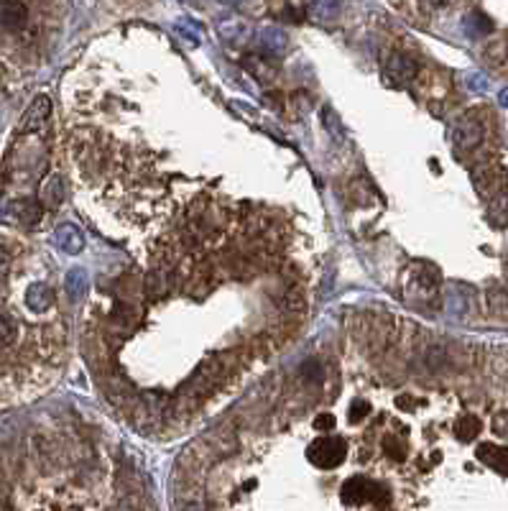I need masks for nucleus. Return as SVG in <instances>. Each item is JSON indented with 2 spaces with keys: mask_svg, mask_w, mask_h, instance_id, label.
<instances>
[{
  "mask_svg": "<svg viewBox=\"0 0 508 511\" xmlns=\"http://www.w3.org/2000/svg\"><path fill=\"white\" fill-rule=\"evenodd\" d=\"M243 64H245V70H248L255 79H260V82H273L276 75H279L276 64L268 62V57H245Z\"/></svg>",
  "mask_w": 508,
  "mask_h": 511,
  "instance_id": "nucleus-14",
  "label": "nucleus"
},
{
  "mask_svg": "<svg viewBox=\"0 0 508 511\" xmlns=\"http://www.w3.org/2000/svg\"><path fill=\"white\" fill-rule=\"evenodd\" d=\"M381 445H383V453H386L388 458H394V460H404V458H407V447L401 445L399 434H386Z\"/></svg>",
  "mask_w": 508,
  "mask_h": 511,
  "instance_id": "nucleus-22",
  "label": "nucleus"
},
{
  "mask_svg": "<svg viewBox=\"0 0 508 511\" xmlns=\"http://www.w3.org/2000/svg\"><path fill=\"white\" fill-rule=\"evenodd\" d=\"M475 458L480 460L483 466L501 473V476H508V447L493 445V442H483V445L477 447Z\"/></svg>",
  "mask_w": 508,
  "mask_h": 511,
  "instance_id": "nucleus-11",
  "label": "nucleus"
},
{
  "mask_svg": "<svg viewBox=\"0 0 508 511\" xmlns=\"http://www.w3.org/2000/svg\"><path fill=\"white\" fill-rule=\"evenodd\" d=\"M485 128L480 121H475L473 115H465L458 126L452 128V143L460 148V151H473L483 143Z\"/></svg>",
  "mask_w": 508,
  "mask_h": 511,
  "instance_id": "nucleus-5",
  "label": "nucleus"
},
{
  "mask_svg": "<svg viewBox=\"0 0 508 511\" xmlns=\"http://www.w3.org/2000/svg\"><path fill=\"white\" fill-rule=\"evenodd\" d=\"M64 199V182L62 177H49L44 182V187H41V202L46 204V207H57V204H62Z\"/></svg>",
  "mask_w": 508,
  "mask_h": 511,
  "instance_id": "nucleus-16",
  "label": "nucleus"
},
{
  "mask_svg": "<svg viewBox=\"0 0 508 511\" xmlns=\"http://www.w3.org/2000/svg\"><path fill=\"white\" fill-rule=\"evenodd\" d=\"M89 287V279L87 274H84V268H72L70 274H67V279H64V289H67V294H70L72 300H79L84 292H87Z\"/></svg>",
  "mask_w": 508,
  "mask_h": 511,
  "instance_id": "nucleus-19",
  "label": "nucleus"
},
{
  "mask_svg": "<svg viewBox=\"0 0 508 511\" xmlns=\"http://www.w3.org/2000/svg\"><path fill=\"white\" fill-rule=\"evenodd\" d=\"M483 57H485V62L493 64V67H501L508 57V41L506 38H496V41H490V44L485 46Z\"/></svg>",
  "mask_w": 508,
  "mask_h": 511,
  "instance_id": "nucleus-21",
  "label": "nucleus"
},
{
  "mask_svg": "<svg viewBox=\"0 0 508 511\" xmlns=\"http://www.w3.org/2000/svg\"><path fill=\"white\" fill-rule=\"evenodd\" d=\"M368 412H370V404L368 402H353L348 419L353 422V424H358L360 419H365V417H368Z\"/></svg>",
  "mask_w": 508,
  "mask_h": 511,
  "instance_id": "nucleus-26",
  "label": "nucleus"
},
{
  "mask_svg": "<svg viewBox=\"0 0 508 511\" xmlns=\"http://www.w3.org/2000/svg\"><path fill=\"white\" fill-rule=\"evenodd\" d=\"M473 182H475L477 192L488 197V194H496L498 189L506 182V169L498 164H477L473 169Z\"/></svg>",
  "mask_w": 508,
  "mask_h": 511,
  "instance_id": "nucleus-7",
  "label": "nucleus"
},
{
  "mask_svg": "<svg viewBox=\"0 0 508 511\" xmlns=\"http://www.w3.org/2000/svg\"><path fill=\"white\" fill-rule=\"evenodd\" d=\"M383 72H386L388 79H394V82H412L414 77H416V72H419V67H416V62L414 59H409L407 54H388L386 57V64H383Z\"/></svg>",
  "mask_w": 508,
  "mask_h": 511,
  "instance_id": "nucleus-8",
  "label": "nucleus"
},
{
  "mask_svg": "<svg viewBox=\"0 0 508 511\" xmlns=\"http://www.w3.org/2000/svg\"><path fill=\"white\" fill-rule=\"evenodd\" d=\"M348 455V445L340 437H319L309 445L307 450V458L314 468H322V471H332L345 460Z\"/></svg>",
  "mask_w": 508,
  "mask_h": 511,
  "instance_id": "nucleus-2",
  "label": "nucleus"
},
{
  "mask_svg": "<svg viewBox=\"0 0 508 511\" xmlns=\"http://www.w3.org/2000/svg\"><path fill=\"white\" fill-rule=\"evenodd\" d=\"M480 429H483V422H480V417L477 414H463L458 419V424H455V432H458V437L463 442L475 440Z\"/></svg>",
  "mask_w": 508,
  "mask_h": 511,
  "instance_id": "nucleus-20",
  "label": "nucleus"
},
{
  "mask_svg": "<svg viewBox=\"0 0 508 511\" xmlns=\"http://www.w3.org/2000/svg\"><path fill=\"white\" fill-rule=\"evenodd\" d=\"M49 115H51V100L44 95L36 97V100L28 105V110L23 113V118H21L18 133H33V131H38V128L49 121Z\"/></svg>",
  "mask_w": 508,
  "mask_h": 511,
  "instance_id": "nucleus-9",
  "label": "nucleus"
},
{
  "mask_svg": "<svg viewBox=\"0 0 508 511\" xmlns=\"http://www.w3.org/2000/svg\"><path fill=\"white\" fill-rule=\"evenodd\" d=\"M255 44H258V51L268 59H279L286 54L289 49V38L286 33L281 31L279 26H263L258 33H255Z\"/></svg>",
  "mask_w": 508,
  "mask_h": 511,
  "instance_id": "nucleus-6",
  "label": "nucleus"
},
{
  "mask_svg": "<svg viewBox=\"0 0 508 511\" xmlns=\"http://www.w3.org/2000/svg\"><path fill=\"white\" fill-rule=\"evenodd\" d=\"M26 304L31 307L36 314H44L49 312L51 307L57 304V297H54V289L44 281H33L26 287Z\"/></svg>",
  "mask_w": 508,
  "mask_h": 511,
  "instance_id": "nucleus-10",
  "label": "nucleus"
},
{
  "mask_svg": "<svg viewBox=\"0 0 508 511\" xmlns=\"http://www.w3.org/2000/svg\"><path fill=\"white\" fill-rule=\"evenodd\" d=\"M470 21L473 26H468V31H470L473 36H483V33L490 31V21L485 18V16H480V13H473Z\"/></svg>",
  "mask_w": 508,
  "mask_h": 511,
  "instance_id": "nucleus-25",
  "label": "nucleus"
},
{
  "mask_svg": "<svg viewBox=\"0 0 508 511\" xmlns=\"http://www.w3.org/2000/svg\"><path fill=\"white\" fill-rule=\"evenodd\" d=\"M28 6L21 0H0V33L18 36L28 28Z\"/></svg>",
  "mask_w": 508,
  "mask_h": 511,
  "instance_id": "nucleus-3",
  "label": "nucleus"
},
{
  "mask_svg": "<svg viewBox=\"0 0 508 511\" xmlns=\"http://www.w3.org/2000/svg\"><path fill=\"white\" fill-rule=\"evenodd\" d=\"M340 498H343L345 506H375V509H388L391 506V498L383 491L381 485L373 483V480L363 478V476H353L343 483L340 488Z\"/></svg>",
  "mask_w": 508,
  "mask_h": 511,
  "instance_id": "nucleus-1",
  "label": "nucleus"
},
{
  "mask_svg": "<svg viewBox=\"0 0 508 511\" xmlns=\"http://www.w3.org/2000/svg\"><path fill=\"white\" fill-rule=\"evenodd\" d=\"M468 87L470 89H483L485 87V77L483 75H468Z\"/></svg>",
  "mask_w": 508,
  "mask_h": 511,
  "instance_id": "nucleus-28",
  "label": "nucleus"
},
{
  "mask_svg": "<svg viewBox=\"0 0 508 511\" xmlns=\"http://www.w3.org/2000/svg\"><path fill=\"white\" fill-rule=\"evenodd\" d=\"M501 105H506V108H508V89H503V92H501Z\"/></svg>",
  "mask_w": 508,
  "mask_h": 511,
  "instance_id": "nucleus-29",
  "label": "nucleus"
},
{
  "mask_svg": "<svg viewBox=\"0 0 508 511\" xmlns=\"http://www.w3.org/2000/svg\"><path fill=\"white\" fill-rule=\"evenodd\" d=\"M394 338V317L388 312H375L368 317V330H365V340H368L370 353H383Z\"/></svg>",
  "mask_w": 508,
  "mask_h": 511,
  "instance_id": "nucleus-4",
  "label": "nucleus"
},
{
  "mask_svg": "<svg viewBox=\"0 0 508 511\" xmlns=\"http://www.w3.org/2000/svg\"><path fill=\"white\" fill-rule=\"evenodd\" d=\"M332 427H335V417L332 414H319L314 419V429H319V432H330Z\"/></svg>",
  "mask_w": 508,
  "mask_h": 511,
  "instance_id": "nucleus-27",
  "label": "nucleus"
},
{
  "mask_svg": "<svg viewBox=\"0 0 508 511\" xmlns=\"http://www.w3.org/2000/svg\"><path fill=\"white\" fill-rule=\"evenodd\" d=\"M488 220L493 228H508V192L493 197L488 207Z\"/></svg>",
  "mask_w": 508,
  "mask_h": 511,
  "instance_id": "nucleus-17",
  "label": "nucleus"
},
{
  "mask_svg": "<svg viewBox=\"0 0 508 511\" xmlns=\"http://www.w3.org/2000/svg\"><path fill=\"white\" fill-rule=\"evenodd\" d=\"M350 202L353 204L373 202V189H370L365 182H353V185H350Z\"/></svg>",
  "mask_w": 508,
  "mask_h": 511,
  "instance_id": "nucleus-23",
  "label": "nucleus"
},
{
  "mask_svg": "<svg viewBox=\"0 0 508 511\" xmlns=\"http://www.w3.org/2000/svg\"><path fill=\"white\" fill-rule=\"evenodd\" d=\"M279 304H281V309L289 312V314H302L307 309V300H304V294H302V289L299 287L286 289V292L281 294Z\"/></svg>",
  "mask_w": 508,
  "mask_h": 511,
  "instance_id": "nucleus-18",
  "label": "nucleus"
},
{
  "mask_svg": "<svg viewBox=\"0 0 508 511\" xmlns=\"http://www.w3.org/2000/svg\"><path fill=\"white\" fill-rule=\"evenodd\" d=\"M57 246L67 253H79L84 248V238L74 225H62L57 230Z\"/></svg>",
  "mask_w": 508,
  "mask_h": 511,
  "instance_id": "nucleus-15",
  "label": "nucleus"
},
{
  "mask_svg": "<svg viewBox=\"0 0 508 511\" xmlns=\"http://www.w3.org/2000/svg\"><path fill=\"white\" fill-rule=\"evenodd\" d=\"M225 3H230V6H241V3H245V0H225Z\"/></svg>",
  "mask_w": 508,
  "mask_h": 511,
  "instance_id": "nucleus-30",
  "label": "nucleus"
},
{
  "mask_svg": "<svg viewBox=\"0 0 508 511\" xmlns=\"http://www.w3.org/2000/svg\"><path fill=\"white\" fill-rule=\"evenodd\" d=\"M302 381H309V383H319L322 381V366L317 361H307L302 366Z\"/></svg>",
  "mask_w": 508,
  "mask_h": 511,
  "instance_id": "nucleus-24",
  "label": "nucleus"
},
{
  "mask_svg": "<svg viewBox=\"0 0 508 511\" xmlns=\"http://www.w3.org/2000/svg\"><path fill=\"white\" fill-rule=\"evenodd\" d=\"M217 33L228 41V44H236V46H245L253 38V31L248 28V23H243V21H223V23L217 26Z\"/></svg>",
  "mask_w": 508,
  "mask_h": 511,
  "instance_id": "nucleus-13",
  "label": "nucleus"
},
{
  "mask_svg": "<svg viewBox=\"0 0 508 511\" xmlns=\"http://www.w3.org/2000/svg\"><path fill=\"white\" fill-rule=\"evenodd\" d=\"M340 0H311L307 6V16H309L314 23H324L330 26L340 18Z\"/></svg>",
  "mask_w": 508,
  "mask_h": 511,
  "instance_id": "nucleus-12",
  "label": "nucleus"
}]
</instances>
